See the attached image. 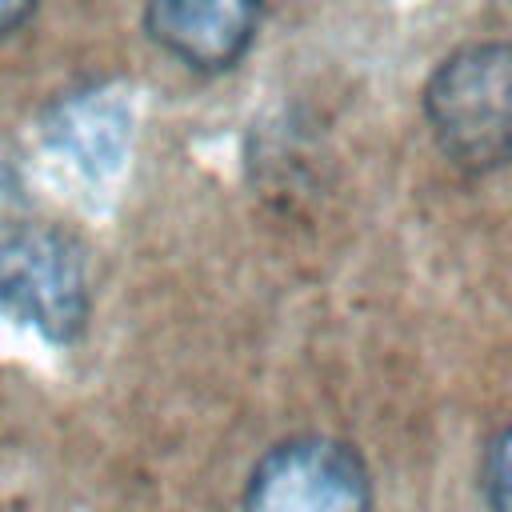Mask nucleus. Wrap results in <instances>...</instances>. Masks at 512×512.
I'll use <instances>...</instances> for the list:
<instances>
[{
    "instance_id": "obj_3",
    "label": "nucleus",
    "mask_w": 512,
    "mask_h": 512,
    "mask_svg": "<svg viewBox=\"0 0 512 512\" xmlns=\"http://www.w3.org/2000/svg\"><path fill=\"white\" fill-rule=\"evenodd\" d=\"M244 512H372V484L344 440L288 436L252 464Z\"/></svg>"
},
{
    "instance_id": "obj_1",
    "label": "nucleus",
    "mask_w": 512,
    "mask_h": 512,
    "mask_svg": "<svg viewBox=\"0 0 512 512\" xmlns=\"http://www.w3.org/2000/svg\"><path fill=\"white\" fill-rule=\"evenodd\" d=\"M424 120L448 164L496 172L512 164V44H464L424 84Z\"/></svg>"
},
{
    "instance_id": "obj_2",
    "label": "nucleus",
    "mask_w": 512,
    "mask_h": 512,
    "mask_svg": "<svg viewBox=\"0 0 512 512\" xmlns=\"http://www.w3.org/2000/svg\"><path fill=\"white\" fill-rule=\"evenodd\" d=\"M0 312L68 344L88 316L84 252L56 228H16L0 236Z\"/></svg>"
},
{
    "instance_id": "obj_6",
    "label": "nucleus",
    "mask_w": 512,
    "mask_h": 512,
    "mask_svg": "<svg viewBox=\"0 0 512 512\" xmlns=\"http://www.w3.org/2000/svg\"><path fill=\"white\" fill-rule=\"evenodd\" d=\"M480 492L488 512H512V420L488 444V456L480 468Z\"/></svg>"
},
{
    "instance_id": "obj_5",
    "label": "nucleus",
    "mask_w": 512,
    "mask_h": 512,
    "mask_svg": "<svg viewBox=\"0 0 512 512\" xmlns=\"http://www.w3.org/2000/svg\"><path fill=\"white\" fill-rule=\"evenodd\" d=\"M128 108L112 92H80L48 120V140L84 172H112L128 148Z\"/></svg>"
},
{
    "instance_id": "obj_4",
    "label": "nucleus",
    "mask_w": 512,
    "mask_h": 512,
    "mask_svg": "<svg viewBox=\"0 0 512 512\" xmlns=\"http://www.w3.org/2000/svg\"><path fill=\"white\" fill-rule=\"evenodd\" d=\"M260 0H144L148 36L192 72H228L252 44Z\"/></svg>"
},
{
    "instance_id": "obj_7",
    "label": "nucleus",
    "mask_w": 512,
    "mask_h": 512,
    "mask_svg": "<svg viewBox=\"0 0 512 512\" xmlns=\"http://www.w3.org/2000/svg\"><path fill=\"white\" fill-rule=\"evenodd\" d=\"M40 0H0V36L16 32L32 12H36Z\"/></svg>"
}]
</instances>
